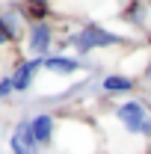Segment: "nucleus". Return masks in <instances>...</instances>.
Returning a JSON list of instances; mask_svg holds the SVG:
<instances>
[{"label":"nucleus","mask_w":151,"mask_h":154,"mask_svg":"<svg viewBox=\"0 0 151 154\" xmlns=\"http://www.w3.org/2000/svg\"><path fill=\"white\" fill-rule=\"evenodd\" d=\"M113 110L116 125L125 131V136H136V139H151V107L139 98H125L119 101Z\"/></svg>","instance_id":"f257e3e1"},{"label":"nucleus","mask_w":151,"mask_h":154,"mask_svg":"<svg viewBox=\"0 0 151 154\" xmlns=\"http://www.w3.org/2000/svg\"><path fill=\"white\" fill-rule=\"evenodd\" d=\"M9 151L12 154H39L42 151V145H39L36 136H33L30 119H21L18 125L12 128V134H9Z\"/></svg>","instance_id":"20e7f679"},{"label":"nucleus","mask_w":151,"mask_h":154,"mask_svg":"<svg viewBox=\"0 0 151 154\" xmlns=\"http://www.w3.org/2000/svg\"><path fill=\"white\" fill-rule=\"evenodd\" d=\"M68 45L77 54H92V51H104V48H119V45H125V38L101 24H86L68 38Z\"/></svg>","instance_id":"f03ea898"},{"label":"nucleus","mask_w":151,"mask_h":154,"mask_svg":"<svg viewBox=\"0 0 151 154\" xmlns=\"http://www.w3.org/2000/svg\"><path fill=\"white\" fill-rule=\"evenodd\" d=\"M30 128H33V136L36 142L45 148V145H54V136H57V128H59V119L54 113H36L30 119Z\"/></svg>","instance_id":"423d86ee"},{"label":"nucleus","mask_w":151,"mask_h":154,"mask_svg":"<svg viewBox=\"0 0 151 154\" xmlns=\"http://www.w3.org/2000/svg\"><path fill=\"white\" fill-rule=\"evenodd\" d=\"M24 48H27V54L30 59H45L51 57V48H54V27H51V21H33L30 24V30H27V38H24Z\"/></svg>","instance_id":"7ed1b4c3"},{"label":"nucleus","mask_w":151,"mask_h":154,"mask_svg":"<svg viewBox=\"0 0 151 154\" xmlns=\"http://www.w3.org/2000/svg\"><path fill=\"white\" fill-rule=\"evenodd\" d=\"M42 68L48 74H59V77H71L77 71H83V62L77 57H68V54H51V57L42 59Z\"/></svg>","instance_id":"0eeeda50"},{"label":"nucleus","mask_w":151,"mask_h":154,"mask_svg":"<svg viewBox=\"0 0 151 154\" xmlns=\"http://www.w3.org/2000/svg\"><path fill=\"white\" fill-rule=\"evenodd\" d=\"M12 95H15V86H12V77H9V74H3V77H0V98L6 101V98H12Z\"/></svg>","instance_id":"9d476101"},{"label":"nucleus","mask_w":151,"mask_h":154,"mask_svg":"<svg viewBox=\"0 0 151 154\" xmlns=\"http://www.w3.org/2000/svg\"><path fill=\"white\" fill-rule=\"evenodd\" d=\"M15 42H18V18H15V9L0 12V48H12Z\"/></svg>","instance_id":"1a4fd4ad"},{"label":"nucleus","mask_w":151,"mask_h":154,"mask_svg":"<svg viewBox=\"0 0 151 154\" xmlns=\"http://www.w3.org/2000/svg\"><path fill=\"white\" fill-rule=\"evenodd\" d=\"M136 89V77L131 74H107L104 80H101V92H107V95H128V92H133Z\"/></svg>","instance_id":"6e6552de"},{"label":"nucleus","mask_w":151,"mask_h":154,"mask_svg":"<svg viewBox=\"0 0 151 154\" xmlns=\"http://www.w3.org/2000/svg\"><path fill=\"white\" fill-rule=\"evenodd\" d=\"M42 71V59H21L18 65H15V71H12V86H15V92H30L33 89V83H36V74Z\"/></svg>","instance_id":"39448f33"},{"label":"nucleus","mask_w":151,"mask_h":154,"mask_svg":"<svg viewBox=\"0 0 151 154\" xmlns=\"http://www.w3.org/2000/svg\"><path fill=\"white\" fill-rule=\"evenodd\" d=\"M139 80L145 83V89H148V92H151V59H148V65H145V71L139 74Z\"/></svg>","instance_id":"9b49d317"}]
</instances>
